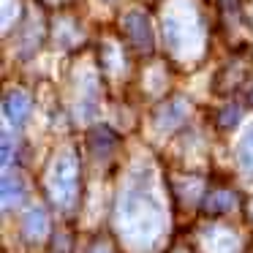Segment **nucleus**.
Returning <instances> with one entry per match:
<instances>
[{"label": "nucleus", "instance_id": "6e6552de", "mask_svg": "<svg viewBox=\"0 0 253 253\" xmlns=\"http://www.w3.org/2000/svg\"><path fill=\"white\" fill-rule=\"evenodd\" d=\"M248 71H251V68H248V63L240 60V57H234L229 66H223V68L218 71L212 90H215V93H220V95H231V93H234V90L248 79Z\"/></svg>", "mask_w": 253, "mask_h": 253}, {"label": "nucleus", "instance_id": "4468645a", "mask_svg": "<svg viewBox=\"0 0 253 253\" xmlns=\"http://www.w3.org/2000/svg\"><path fill=\"white\" fill-rule=\"evenodd\" d=\"M240 117H242V106L234 104V101H229V104H223L215 112V126H218L220 131H231V128L240 123Z\"/></svg>", "mask_w": 253, "mask_h": 253}, {"label": "nucleus", "instance_id": "ddd939ff", "mask_svg": "<svg viewBox=\"0 0 253 253\" xmlns=\"http://www.w3.org/2000/svg\"><path fill=\"white\" fill-rule=\"evenodd\" d=\"M79 39H82V28H79L77 19H71V17H60V19H57L55 41L63 46V49H71V46H77Z\"/></svg>", "mask_w": 253, "mask_h": 253}, {"label": "nucleus", "instance_id": "f8f14e48", "mask_svg": "<svg viewBox=\"0 0 253 253\" xmlns=\"http://www.w3.org/2000/svg\"><path fill=\"white\" fill-rule=\"evenodd\" d=\"M3 210L6 212H11L14 207H19V204L25 202V193H28V188H25V180L19 174H11V171H6V177H3Z\"/></svg>", "mask_w": 253, "mask_h": 253}, {"label": "nucleus", "instance_id": "f3484780", "mask_svg": "<svg viewBox=\"0 0 253 253\" xmlns=\"http://www.w3.org/2000/svg\"><path fill=\"white\" fill-rule=\"evenodd\" d=\"M87 253H115V242H112L109 234H98V237H93Z\"/></svg>", "mask_w": 253, "mask_h": 253}, {"label": "nucleus", "instance_id": "dca6fc26", "mask_svg": "<svg viewBox=\"0 0 253 253\" xmlns=\"http://www.w3.org/2000/svg\"><path fill=\"white\" fill-rule=\"evenodd\" d=\"M49 253H74V234L68 229H57L52 234Z\"/></svg>", "mask_w": 253, "mask_h": 253}, {"label": "nucleus", "instance_id": "1a4fd4ad", "mask_svg": "<svg viewBox=\"0 0 253 253\" xmlns=\"http://www.w3.org/2000/svg\"><path fill=\"white\" fill-rule=\"evenodd\" d=\"M49 234V215L44 207H30L22 218V240L28 245H39Z\"/></svg>", "mask_w": 253, "mask_h": 253}, {"label": "nucleus", "instance_id": "f257e3e1", "mask_svg": "<svg viewBox=\"0 0 253 253\" xmlns=\"http://www.w3.org/2000/svg\"><path fill=\"white\" fill-rule=\"evenodd\" d=\"M115 226L120 240L133 251H150L161 240L166 229V210L142 177H133L120 191Z\"/></svg>", "mask_w": 253, "mask_h": 253}, {"label": "nucleus", "instance_id": "a211bd4d", "mask_svg": "<svg viewBox=\"0 0 253 253\" xmlns=\"http://www.w3.org/2000/svg\"><path fill=\"white\" fill-rule=\"evenodd\" d=\"M44 3H52V6H60V3H66V0H44Z\"/></svg>", "mask_w": 253, "mask_h": 253}, {"label": "nucleus", "instance_id": "0eeeda50", "mask_svg": "<svg viewBox=\"0 0 253 253\" xmlns=\"http://www.w3.org/2000/svg\"><path fill=\"white\" fill-rule=\"evenodd\" d=\"M202 245L207 253H240V237L229 226H210L202 231Z\"/></svg>", "mask_w": 253, "mask_h": 253}, {"label": "nucleus", "instance_id": "20e7f679", "mask_svg": "<svg viewBox=\"0 0 253 253\" xmlns=\"http://www.w3.org/2000/svg\"><path fill=\"white\" fill-rule=\"evenodd\" d=\"M120 28H123V39L126 44L131 46L136 55L150 57L155 49V36H153V25H150V17L139 8L128 11L126 17L120 19Z\"/></svg>", "mask_w": 253, "mask_h": 253}, {"label": "nucleus", "instance_id": "aec40b11", "mask_svg": "<svg viewBox=\"0 0 253 253\" xmlns=\"http://www.w3.org/2000/svg\"><path fill=\"white\" fill-rule=\"evenodd\" d=\"M251 101H253V90H251Z\"/></svg>", "mask_w": 253, "mask_h": 253}, {"label": "nucleus", "instance_id": "423d86ee", "mask_svg": "<svg viewBox=\"0 0 253 253\" xmlns=\"http://www.w3.org/2000/svg\"><path fill=\"white\" fill-rule=\"evenodd\" d=\"M242 204V193L237 188L220 185V188H210L202 196V212L207 218H220V215H229L234 210H240Z\"/></svg>", "mask_w": 253, "mask_h": 253}, {"label": "nucleus", "instance_id": "6ab92c4d", "mask_svg": "<svg viewBox=\"0 0 253 253\" xmlns=\"http://www.w3.org/2000/svg\"><path fill=\"white\" fill-rule=\"evenodd\" d=\"M174 253H188V251H174Z\"/></svg>", "mask_w": 253, "mask_h": 253}, {"label": "nucleus", "instance_id": "39448f33", "mask_svg": "<svg viewBox=\"0 0 253 253\" xmlns=\"http://www.w3.org/2000/svg\"><path fill=\"white\" fill-rule=\"evenodd\" d=\"M188 115H191V104H188V98H182V95H174V98H166L161 101L158 106H155L153 112V123L158 131H177V128L185 126Z\"/></svg>", "mask_w": 253, "mask_h": 253}, {"label": "nucleus", "instance_id": "9b49d317", "mask_svg": "<svg viewBox=\"0 0 253 253\" xmlns=\"http://www.w3.org/2000/svg\"><path fill=\"white\" fill-rule=\"evenodd\" d=\"M87 144L98 158H109V155L117 150V144H120V136H117L109 126H95L93 131H90V136H87Z\"/></svg>", "mask_w": 253, "mask_h": 253}, {"label": "nucleus", "instance_id": "9d476101", "mask_svg": "<svg viewBox=\"0 0 253 253\" xmlns=\"http://www.w3.org/2000/svg\"><path fill=\"white\" fill-rule=\"evenodd\" d=\"M30 112H33L30 95L22 93V90H8L6 98H3V115H6V120L14 123V126H22L30 117Z\"/></svg>", "mask_w": 253, "mask_h": 253}, {"label": "nucleus", "instance_id": "2eb2a0df", "mask_svg": "<svg viewBox=\"0 0 253 253\" xmlns=\"http://www.w3.org/2000/svg\"><path fill=\"white\" fill-rule=\"evenodd\" d=\"M237 161H240L242 171L253 177V126L245 131V136L240 139V147H237Z\"/></svg>", "mask_w": 253, "mask_h": 253}, {"label": "nucleus", "instance_id": "f03ea898", "mask_svg": "<svg viewBox=\"0 0 253 253\" xmlns=\"http://www.w3.org/2000/svg\"><path fill=\"white\" fill-rule=\"evenodd\" d=\"M164 46L177 63H199L210 44V28L196 0H169L164 6Z\"/></svg>", "mask_w": 253, "mask_h": 253}, {"label": "nucleus", "instance_id": "7ed1b4c3", "mask_svg": "<svg viewBox=\"0 0 253 253\" xmlns=\"http://www.w3.org/2000/svg\"><path fill=\"white\" fill-rule=\"evenodd\" d=\"M44 191L49 202L60 212L71 215L79 207V193H82V166L74 150H63L52 158L44 177Z\"/></svg>", "mask_w": 253, "mask_h": 253}]
</instances>
